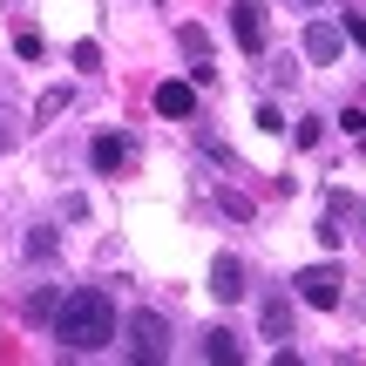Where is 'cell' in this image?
Here are the masks:
<instances>
[{
  "label": "cell",
  "mask_w": 366,
  "mask_h": 366,
  "mask_svg": "<svg viewBox=\"0 0 366 366\" xmlns=\"http://www.w3.org/2000/svg\"><path fill=\"white\" fill-rule=\"evenodd\" d=\"M54 340H61V353H68V360L102 353V346L116 340V305H109V292H102V285L68 292V299L54 305Z\"/></svg>",
  "instance_id": "1"
},
{
  "label": "cell",
  "mask_w": 366,
  "mask_h": 366,
  "mask_svg": "<svg viewBox=\"0 0 366 366\" xmlns=\"http://www.w3.org/2000/svg\"><path fill=\"white\" fill-rule=\"evenodd\" d=\"M292 285H299V299L312 305V312H332V305H340V292H346V272H340V264H305Z\"/></svg>",
  "instance_id": "2"
},
{
  "label": "cell",
  "mask_w": 366,
  "mask_h": 366,
  "mask_svg": "<svg viewBox=\"0 0 366 366\" xmlns=\"http://www.w3.org/2000/svg\"><path fill=\"white\" fill-rule=\"evenodd\" d=\"M163 353H170V326H163L149 305H143V312H129V360L149 366V360H163Z\"/></svg>",
  "instance_id": "3"
},
{
  "label": "cell",
  "mask_w": 366,
  "mask_h": 366,
  "mask_svg": "<svg viewBox=\"0 0 366 366\" xmlns=\"http://www.w3.org/2000/svg\"><path fill=\"white\" fill-rule=\"evenodd\" d=\"M231 34H237L244 54H264V7H258V0H237V7H231Z\"/></svg>",
  "instance_id": "4"
},
{
  "label": "cell",
  "mask_w": 366,
  "mask_h": 366,
  "mask_svg": "<svg viewBox=\"0 0 366 366\" xmlns=\"http://www.w3.org/2000/svg\"><path fill=\"white\" fill-rule=\"evenodd\" d=\"M210 292H217L224 305H237V299H244V264H237L231 251H224V258H210Z\"/></svg>",
  "instance_id": "5"
},
{
  "label": "cell",
  "mask_w": 366,
  "mask_h": 366,
  "mask_svg": "<svg viewBox=\"0 0 366 366\" xmlns=\"http://www.w3.org/2000/svg\"><path fill=\"white\" fill-rule=\"evenodd\" d=\"M157 109L163 116H197V81H157Z\"/></svg>",
  "instance_id": "6"
},
{
  "label": "cell",
  "mask_w": 366,
  "mask_h": 366,
  "mask_svg": "<svg viewBox=\"0 0 366 366\" xmlns=\"http://www.w3.org/2000/svg\"><path fill=\"white\" fill-rule=\"evenodd\" d=\"M340 41H346V27H332V21L305 27V54H312V61H340Z\"/></svg>",
  "instance_id": "7"
},
{
  "label": "cell",
  "mask_w": 366,
  "mask_h": 366,
  "mask_svg": "<svg viewBox=\"0 0 366 366\" xmlns=\"http://www.w3.org/2000/svg\"><path fill=\"white\" fill-rule=\"evenodd\" d=\"M89 163H95L102 177H116L122 163H129V143H122V136H95V143H89Z\"/></svg>",
  "instance_id": "8"
},
{
  "label": "cell",
  "mask_w": 366,
  "mask_h": 366,
  "mask_svg": "<svg viewBox=\"0 0 366 366\" xmlns=\"http://www.w3.org/2000/svg\"><path fill=\"white\" fill-rule=\"evenodd\" d=\"M197 353H204V360H217V366H237V360H244V353H237V340H231V332H224V326H210Z\"/></svg>",
  "instance_id": "9"
},
{
  "label": "cell",
  "mask_w": 366,
  "mask_h": 366,
  "mask_svg": "<svg viewBox=\"0 0 366 366\" xmlns=\"http://www.w3.org/2000/svg\"><path fill=\"white\" fill-rule=\"evenodd\" d=\"M258 319H264V332H272V340H292V305H285V299H264Z\"/></svg>",
  "instance_id": "10"
},
{
  "label": "cell",
  "mask_w": 366,
  "mask_h": 366,
  "mask_svg": "<svg viewBox=\"0 0 366 366\" xmlns=\"http://www.w3.org/2000/svg\"><path fill=\"white\" fill-rule=\"evenodd\" d=\"M14 54H21V61H41V34H34V27H21V34H14Z\"/></svg>",
  "instance_id": "11"
},
{
  "label": "cell",
  "mask_w": 366,
  "mask_h": 366,
  "mask_svg": "<svg viewBox=\"0 0 366 366\" xmlns=\"http://www.w3.org/2000/svg\"><path fill=\"white\" fill-rule=\"evenodd\" d=\"M177 48L190 54V61H204V27H183V34H177Z\"/></svg>",
  "instance_id": "12"
},
{
  "label": "cell",
  "mask_w": 366,
  "mask_h": 366,
  "mask_svg": "<svg viewBox=\"0 0 366 366\" xmlns=\"http://www.w3.org/2000/svg\"><path fill=\"white\" fill-rule=\"evenodd\" d=\"M346 41H353V48H366V14H346Z\"/></svg>",
  "instance_id": "13"
},
{
  "label": "cell",
  "mask_w": 366,
  "mask_h": 366,
  "mask_svg": "<svg viewBox=\"0 0 366 366\" xmlns=\"http://www.w3.org/2000/svg\"><path fill=\"white\" fill-rule=\"evenodd\" d=\"M7 143H14V129H0V149H7Z\"/></svg>",
  "instance_id": "14"
},
{
  "label": "cell",
  "mask_w": 366,
  "mask_h": 366,
  "mask_svg": "<svg viewBox=\"0 0 366 366\" xmlns=\"http://www.w3.org/2000/svg\"><path fill=\"white\" fill-rule=\"evenodd\" d=\"M305 7H312V0H305Z\"/></svg>",
  "instance_id": "15"
}]
</instances>
